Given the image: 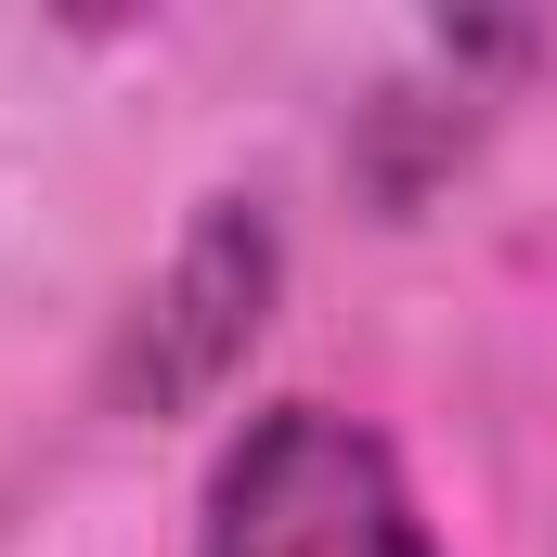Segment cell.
Here are the masks:
<instances>
[{
  "label": "cell",
  "instance_id": "1",
  "mask_svg": "<svg viewBox=\"0 0 557 557\" xmlns=\"http://www.w3.org/2000/svg\"><path fill=\"white\" fill-rule=\"evenodd\" d=\"M195 557H441L403 454L337 403H260L208 454Z\"/></svg>",
  "mask_w": 557,
  "mask_h": 557
},
{
  "label": "cell",
  "instance_id": "2",
  "mask_svg": "<svg viewBox=\"0 0 557 557\" xmlns=\"http://www.w3.org/2000/svg\"><path fill=\"white\" fill-rule=\"evenodd\" d=\"M273 311H285V221L260 195H195V221L169 234V260L117 311L104 403L117 416H208L247 376V350L273 337Z\"/></svg>",
  "mask_w": 557,
  "mask_h": 557
}]
</instances>
